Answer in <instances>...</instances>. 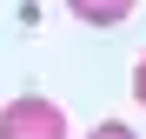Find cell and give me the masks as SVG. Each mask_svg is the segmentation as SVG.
I'll list each match as a JSON object with an SVG mask.
<instances>
[{
  "mask_svg": "<svg viewBox=\"0 0 146 139\" xmlns=\"http://www.w3.org/2000/svg\"><path fill=\"white\" fill-rule=\"evenodd\" d=\"M0 139H66V113L53 99H40V93L7 99L0 106Z\"/></svg>",
  "mask_w": 146,
  "mask_h": 139,
  "instance_id": "cell-1",
  "label": "cell"
},
{
  "mask_svg": "<svg viewBox=\"0 0 146 139\" xmlns=\"http://www.w3.org/2000/svg\"><path fill=\"white\" fill-rule=\"evenodd\" d=\"M66 7L80 13V20H93V27H113V20H126L139 0H66Z\"/></svg>",
  "mask_w": 146,
  "mask_h": 139,
  "instance_id": "cell-2",
  "label": "cell"
},
{
  "mask_svg": "<svg viewBox=\"0 0 146 139\" xmlns=\"http://www.w3.org/2000/svg\"><path fill=\"white\" fill-rule=\"evenodd\" d=\"M86 139H139V132H133V126H119V119H106V126H93Z\"/></svg>",
  "mask_w": 146,
  "mask_h": 139,
  "instance_id": "cell-3",
  "label": "cell"
},
{
  "mask_svg": "<svg viewBox=\"0 0 146 139\" xmlns=\"http://www.w3.org/2000/svg\"><path fill=\"white\" fill-rule=\"evenodd\" d=\"M133 99L146 106V53H139V66H133Z\"/></svg>",
  "mask_w": 146,
  "mask_h": 139,
  "instance_id": "cell-4",
  "label": "cell"
}]
</instances>
